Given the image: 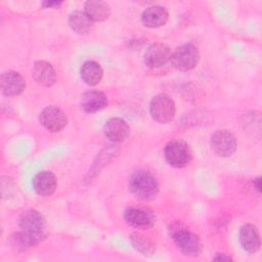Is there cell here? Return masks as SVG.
<instances>
[{
  "instance_id": "obj_7",
  "label": "cell",
  "mask_w": 262,
  "mask_h": 262,
  "mask_svg": "<svg viewBox=\"0 0 262 262\" xmlns=\"http://www.w3.org/2000/svg\"><path fill=\"white\" fill-rule=\"evenodd\" d=\"M211 146L219 157H230L236 148V139L228 130H217L211 137Z\"/></svg>"
},
{
  "instance_id": "obj_23",
  "label": "cell",
  "mask_w": 262,
  "mask_h": 262,
  "mask_svg": "<svg viewBox=\"0 0 262 262\" xmlns=\"http://www.w3.org/2000/svg\"><path fill=\"white\" fill-rule=\"evenodd\" d=\"M214 260H216V261H230L231 258L229 256H227L226 254H219L218 256H216L214 258Z\"/></svg>"
},
{
  "instance_id": "obj_3",
  "label": "cell",
  "mask_w": 262,
  "mask_h": 262,
  "mask_svg": "<svg viewBox=\"0 0 262 262\" xmlns=\"http://www.w3.org/2000/svg\"><path fill=\"white\" fill-rule=\"evenodd\" d=\"M165 159L174 168H183L192 160V151L189 145L182 139L169 141L164 149Z\"/></svg>"
},
{
  "instance_id": "obj_11",
  "label": "cell",
  "mask_w": 262,
  "mask_h": 262,
  "mask_svg": "<svg viewBox=\"0 0 262 262\" xmlns=\"http://www.w3.org/2000/svg\"><path fill=\"white\" fill-rule=\"evenodd\" d=\"M1 90L6 96H15L20 94L26 88L24 77L14 71H8L1 76Z\"/></svg>"
},
{
  "instance_id": "obj_8",
  "label": "cell",
  "mask_w": 262,
  "mask_h": 262,
  "mask_svg": "<svg viewBox=\"0 0 262 262\" xmlns=\"http://www.w3.org/2000/svg\"><path fill=\"white\" fill-rule=\"evenodd\" d=\"M40 123L51 132H58L63 129L68 123L66 114L57 106H46L39 117Z\"/></svg>"
},
{
  "instance_id": "obj_5",
  "label": "cell",
  "mask_w": 262,
  "mask_h": 262,
  "mask_svg": "<svg viewBox=\"0 0 262 262\" xmlns=\"http://www.w3.org/2000/svg\"><path fill=\"white\" fill-rule=\"evenodd\" d=\"M149 112L155 121L161 124H166L173 120L176 107L170 96L166 94H159L151 99Z\"/></svg>"
},
{
  "instance_id": "obj_21",
  "label": "cell",
  "mask_w": 262,
  "mask_h": 262,
  "mask_svg": "<svg viewBox=\"0 0 262 262\" xmlns=\"http://www.w3.org/2000/svg\"><path fill=\"white\" fill-rule=\"evenodd\" d=\"M130 242L133 246V248L141 253L142 255L149 256L154 253L155 247L154 244L149 238H147L145 235L139 232H133L130 234Z\"/></svg>"
},
{
  "instance_id": "obj_6",
  "label": "cell",
  "mask_w": 262,
  "mask_h": 262,
  "mask_svg": "<svg viewBox=\"0 0 262 262\" xmlns=\"http://www.w3.org/2000/svg\"><path fill=\"white\" fill-rule=\"evenodd\" d=\"M172 238L177 248L187 256H196L202 251V243L199 236L184 228H176L172 232Z\"/></svg>"
},
{
  "instance_id": "obj_4",
  "label": "cell",
  "mask_w": 262,
  "mask_h": 262,
  "mask_svg": "<svg viewBox=\"0 0 262 262\" xmlns=\"http://www.w3.org/2000/svg\"><path fill=\"white\" fill-rule=\"evenodd\" d=\"M170 60L175 69L186 72L196 67L200 60V53L194 45L187 43L177 47L172 53Z\"/></svg>"
},
{
  "instance_id": "obj_9",
  "label": "cell",
  "mask_w": 262,
  "mask_h": 262,
  "mask_svg": "<svg viewBox=\"0 0 262 262\" xmlns=\"http://www.w3.org/2000/svg\"><path fill=\"white\" fill-rule=\"evenodd\" d=\"M172 52L164 43L151 44L144 54V62L148 68H160L171 59Z\"/></svg>"
},
{
  "instance_id": "obj_12",
  "label": "cell",
  "mask_w": 262,
  "mask_h": 262,
  "mask_svg": "<svg viewBox=\"0 0 262 262\" xmlns=\"http://www.w3.org/2000/svg\"><path fill=\"white\" fill-rule=\"evenodd\" d=\"M33 186L39 195L48 196L55 191L57 180L53 173L49 171H40L34 176Z\"/></svg>"
},
{
  "instance_id": "obj_18",
  "label": "cell",
  "mask_w": 262,
  "mask_h": 262,
  "mask_svg": "<svg viewBox=\"0 0 262 262\" xmlns=\"http://www.w3.org/2000/svg\"><path fill=\"white\" fill-rule=\"evenodd\" d=\"M85 13L92 21H102L111 13L110 5L100 0H89L85 3Z\"/></svg>"
},
{
  "instance_id": "obj_17",
  "label": "cell",
  "mask_w": 262,
  "mask_h": 262,
  "mask_svg": "<svg viewBox=\"0 0 262 262\" xmlns=\"http://www.w3.org/2000/svg\"><path fill=\"white\" fill-rule=\"evenodd\" d=\"M32 76L39 85H42L45 87H49L53 85L56 79V75L53 67L49 62L44 60H39L35 62Z\"/></svg>"
},
{
  "instance_id": "obj_10",
  "label": "cell",
  "mask_w": 262,
  "mask_h": 262,
  "mask_svg": "<svg viewBox=\"0 0 262 262\" xmlns=\"http://www.w3.org/2000/svg\"><path fill=\"white\" fill-rule=\"evenodd\" d=\"M124 219L129 225L140 229L149 228L155 223L154 214L143 208L126 209L124 212Z\"/></svg>"
},
{
  "instance_id": "obj_2",
  "label": "cell",
  "mask_w": 262,
  "mask_h": 262,
  "mask_svg": "<svg viewBox=\"0 0 262 262\" xmlns=\"http://www.w3.org/2000/svg\"><path fill=\"white\" fill-rule=\"evenodd\" d=\"M131 192L143 201L154 200L159 192V184L156 178L147 171H135L129 180Z\"/></svg>"
},
{
  "instance_id": "obj_15",
  "label": "cell",
  "mask_w": 262,
  "mask_h": 262,
  "mask_svg": "<svg viewBox=\"0 0 262 262\" xmlns=\"http://www.w3.org/2000/svg\"><path fill=\"white\" fill-rule=\"evenodd\" d=\"M105 136L114 142H122L129 135V126L123 119H110L104 125Z\"/></svg>"
},
{
  "instance_id": "obj_19",
  "label": "cell",
  "mask_w": 262,
  "mask_h": 262,
  "mask_svg": "<svg viewBox=\"0 0 262 262\" xmlns=\"http://www.w3.org/2000/svg\"><path fill=\"white\" fill-rule=\"evenodd\" d=\"M81 78L87 85H96L102 79L103 71L100 64L94 60H87L81 68Z\"/></svg>"
},
{
  "instance_id": "obj_16",
  "label": "cell",
  "mask_w": 262,
  "mask_h": 262,
  "mask_svg": "<svg viewBox=\"0 0 262 262\" xmlns=\"http://www.w3.org/2000/svg\"><path fill=\"white\" fill-rule=\"evenodd\" d=\"M169 14L165 7L155 5L146 8L141 15L142 24L147 28H159L168 20Z\"/></svg>"
},
{
  "instance_id": "obj_22",
  "label": "cell",
  "mask_w": 262,
  "mask_h": 262,
  "mask_svg": "<svg viewBox=\"0 0 262 262\" xmlns=\"http://www.w3.org/2000/svg\"><path fill=\"white\" fill-rule=\"evenodd\" d=\"M62 4V2H57V1H49V2H44L43 3V5L45 6V7H55V8H57L58 6H60Z\"/></svg>"
},
{
  "instance_id": "obj_1",
  "label": "cell",
  "mask_w": 262,
  "mask_h": 262,
  "mask_svg": "<svg viewBox=\"0 0 262 262\" xmlns=\"http://www.w3.org/2000/svg\"><path fill=\"white\" fill-rule=\"evenodd\" d=\"M19 228L20 231L13 237V245L24 250L35 246L45 235V219L38 211L28 210L19 218Z\"/></svg>"
},
{
  "instance_id": "obj_20",
  "label": "cell",
  "mask_w": 262,
  "mask_h": 262,
  "mask_svg": "<svg viewBox=\"0 0 262 262\" xmlns=\"http://www.w3.org/2000/svg\"><path fill=\"white\" fill-rule=\"evenodd\" d=\"M69 25L77 34L84 35L89 33L93 28V21L83 11H74L69 16Z\"/></svg>"
},
{
  "instance_id": "obj_14",
  "label": "cell",
  "mask_w": 262,
  "mask_h": 262,
  "mask_svg": "<svg viewBox=\"0 0 262 262\" xmlns=\"http://www.w3.org/2000/svg\"><path fill=\"white\" fill-rule=\"evenodd\" d=\"M107 105L106 95L98 90L85 92L81 97V107L86 113H96Z\"/></svg>"
},
{
  "instance_id": "obj_13",
  "label": "cell",
  "mask_w": 262,
  "mask_h": 262,
  "mask_svg": "<svg viewBox=\"0 0 262 262\" xmlns=\"http://www.w3.org/2000/svg\"><path fill=\"white\" fill-rule=\"evenodd\" d=\"M239 242L243 249L249 253H255L260 248V233L253 224H245L239 230Z\"/></svg>"
}]
</instances>
